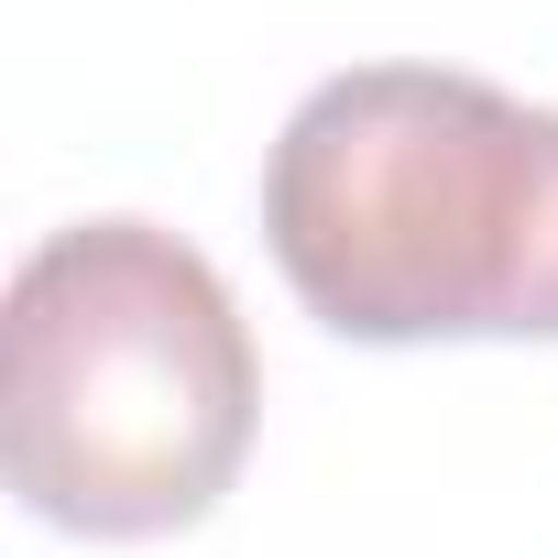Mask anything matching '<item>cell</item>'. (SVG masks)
I'll use <instances>...</instances> for the list:
<instances>
[{"label": "cell", "instance_id": "6da1fadb", "mask_svg": "<svg viewBox=\"0 0 558 558\" xmlns=\"http://www.w3.org/2000/svg\"><path fill=\"white\" fill-rule=\"evenodd\" d=\"M263 241L362 351L558 340V110L460 66H351L274 132Z\"/></svg>", "mask_w": 558, "mask_h": 558}, {"label": "cell", "instance_id": "7a4b0ae2", "mask_svg": "<svg viewBox=\"0 0 558 558\" xmlns=\"http://www.w3.org/2000/svg\"><path fill=\"white\" fill-rule=\"evenodd\" d=\"M263 416L219 263L154 219H66L23 252L0 318V471L66 536L197 525Z\"/></svg>", "mask_w": 558, "mask_h": 558}]
</instances>
